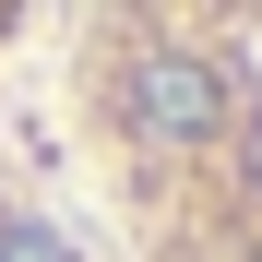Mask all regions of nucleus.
Listing matches in <instances>:
<instances>
[{"mask_svg": "<svg viewBox=\"0 0 262 262\" xmlns=\"http://www.w3.org/2000/svg\"><path fill=\"white\" fill-rule=\"evenodd\" d=\"M60 131L119 262H262V0H72Z\"/></svg>", "mask_w": 262, "mask_h": 262, "instance_id": "1", "label": "nucleus"}, {"mask_svg": "<svg viewBox=\"0 0 262 262\" xmlns=\"http://www.w3.org/2000/svg\"><path fill=\"white\" fill-rule=\"evenodd\" d=\"M24 24H36V0H0V60L24 48Z\"/></svg>", "mask_w": 262, "mask_h": 262, "instance_id": "2", "label": "nucleus"}]
</instances>
